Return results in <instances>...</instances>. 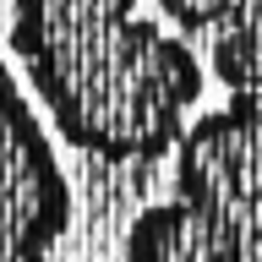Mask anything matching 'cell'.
<instances>
[{"label": "cell", "mask_w": 262, "mask_h": 262, "mask_svg": "<svg viewBox=\"0 0 262 262\" xmlns=\"http://www.w3.org/2000/svg\"><path fill=\"white\" fill-rule=\"evenodd\" d=\"M6 49L60 142L104 164L175 153L208 88L196 49L126 0H22Z\"/></svg>", "instance_id": "1"}, {"label": "cell", "mask_w": 262, "mask_h": 262, "mask_svg": "<svg viewBox=\"0 0 262 262\" xmlns=\"http://www.w3.org/2000/svg\"><path fill=\"white\" fill-rule=\"evenodd\" d=\"M213 77L229 104L196 115L175 147V202L219 235L229 262H262V0L213 6Z\"/></svg>", "instance_id": "2"}, {"label": "cell", "mask_w": 262, "mask_h": 262, "mask_svg": "<svg viewBox=\"0 0 262 262\" xmlns=\"http://www.w3.org/2000/svg\"><path fill=\"white\" fill-rule=\"evenodd\" d=\"M66 229L71 180L22 77L0 60V262H55Z\"/></svg>", "instance_id": "3"}, {"label": "cell", "mask_w": 262, "mask_h": 262, "mask_svg": "<svg viewBox=\"0 0 262 262\" xmlns=\"http://www.w3.org/2000/svg\"><path fill=\"white\" fill-rule=\"evenodd\" d=\"M120 262H229L219 235L196 219L186 202H153L131 219Z\"/></svg>", "instance_id": "4"}]
</instances>
